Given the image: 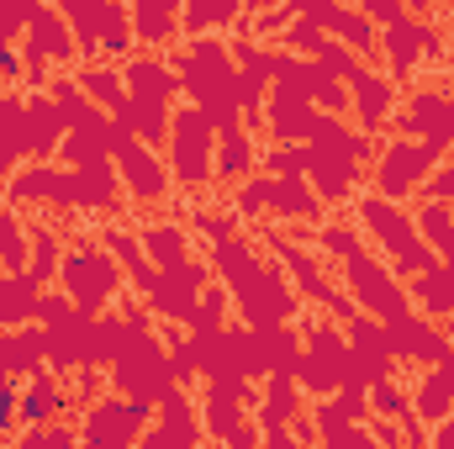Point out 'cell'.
<instances>
[{"label":"cell","instance_id":"6da1fadb","mask_svg":"<svg viewBox=\"0 0 454 449\" xmlns=\"http://www.w3.org/2000/svg\"><path fill=\"white\" fill-rule=\"evenodd\" d=\"M53 407H59V391H53V386H37V391L21 402V423H48Z\"/></svg>","mask_w":454,"mask_h":449},{"label":"cell","instance_id":"7a4b0ae2","mask_svg":"<svg viewBox=\"0 0 454 449\" xmlns=\"http://www.w3.org/2000/svg\"><path fill=\"white\" fill-rule=\"evenodd\" d=\"M11 423H16V386L0 381V434H11Z\"/></svg>","mask_w":454,"mask_h":449},{"label":"cell","instance_id":"3957f363","mask_svg":"<svg viewBox=\"0 0 454 449\" xmlns=\"http://www.w3.org/2000/svg\"><path fill=\"white\" fill-rule=\"evenodd\" d=\"M16 69H21V48L0 37V85H5V80H16Z\"/></svg>","mask_w":454,"mask_h":449}]
</instances>
